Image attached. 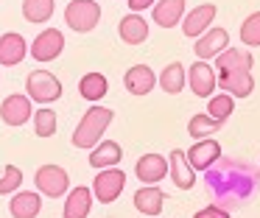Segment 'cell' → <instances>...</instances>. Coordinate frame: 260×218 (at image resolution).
Returning a JSON list of instances; mask_svg holds the SVG:
<instances>
[{
    "label": "cell",
    "mask_w": 260,
    "mask_h": 218,
    "mask_svg": "<svg viewBox=\"0 0 260 218\" xmlns=\"http://www.w3.org/2000/svg\"><path fill=\"white\" fill-rule=\"evenodd\" d=\"M204 184L215 207L238 210L252 201L260 188V168L241 157H221L204 171Z\"/></svg>",
    "instance_id": "cell-1"
},
{
    "label": "cell",
    "mask_w": 260,
    "mask_h": 218,
    "mask_svg": "<svg viewBox=\"0 0 260 218\" xmlns=\"http://www.w3.org/2000/svg\"><path fill=\"white\" fill-rule=\"evenodd\" d=\"M112 117H115V112L109 109V106H90V109L81 115L79 126H76V132H73V145L81 151H92L104 140V132H107V126L112 123Z\"/></svg>",
    "instance_id": "cell-2"
},
{
    "label": "cell",
    "mask_w": 260,
    "mask_h": 218,
    "mask_svg": "<svg viewBox=\"0 0 260 218\" xmlns=\"http://www.w3.org/2000/svg\"><path fill=\"white\" fill-rule=\"evenodd\" d=\"M62 92H64L62 81H59L51 70H31L28 76H25V95H28L34 104L48 106V104L62 98Z\"/></svg>",
    "instance_id": "cell-3"
},
{
    "label": "cell",
    "mask_w": 260,
    "mask_h": 218,
    "mask_svg": "<svg viewBox=\"0 0 260 218\" xmlns=\"http://www.w3.org/2000/svg\"><path fill=\"white\" fill-rule=\"evenodd\" d=\"M64 22L76 34H90L101 22V6L95 0H70L64 6Z\"/></svg>",
    "instance_id": "cell-4"
},
{
    "label": "cell",
    "mask_w": 260,
    "mask_h": 218,
    "mask_svg": "<svg viewBox=\"0 0 260 218\" xmlns=\"http://www.w3.org/2000/svg\"><path fill=\"white\" fill-rule=\"evenodd\" d=\"M34 182H37V190H40L42 196L59 199V196H64L70 190V173L64 171L62 165H51V162H48V165L37 168Z\"/></svg>",
    "instance_id": "cell-5"
},
{
    "label": "cell",
    "mask_w": 260,
    "mask_h": 218,
    "mask_svg": "<svg viewBox=\"0 0 260 218\" xmlns=\"http://www.w3.org/2000/svg\"><path fill=\"white\" fill-rule=\"evenodd\" d=\"M126 188V171L120 168H107V171L95 173V182H92V196H95L101 204H112L118 201V196Z\"/></svg>",
    "instance_id": "cell-6"
},
{
    "label": "cell",
    "mask_w": 260,
    "mask_h": 218,
    "mask_svg": "<svg viewBox=\"0 0 260 218\" xmlns=\"http://www.w3.org/2000/svg\"><path fill=\"white\" fill-rule=\"evenodd\" d=\"M34 101L28 98V95H9V98H3V104H0V120L6 123V126L17 129V126H25V123L34 117Z\"/></svg>",
    "instance_id": "cell-7"
},
{
    "label": "cell",
    "mask_w": 260,
    "mask_h": 218,
    "mask_svg": "<svg viewBox=\"0 0 260 218\" xmlns=\"http://www.w3.org/2000/svg\"><path fill=\"white\" fill-rule=\"evenodd\" d=\"M28 50L34 56V61H53L64 50V34L59 28H45L42 34H37Z\"/></svg>",
    "instance_id": "cell-8"
},
{
    "label": "cell",
    "mask_w": 260,
    "mask_h": 218,
    "mask_svg": "<svg viewBox=\"0 0 260 218\" xmlns=\"http://www.w3.org/2000/svg\"><path fill=\"white\" fill-rule=\"evenodd\" d=\"M187 87L199 98H213L215 87H218V76L207 61H193V67L187 70Z\"/></svg>",
    "instance_id": "cell-9"
},
{
    "label": "cell",
    "mask_w": 260,
    "mask_h": 218,
    "mask_svg": "<svg viewBox=\"0 0 260 218\" xmlns=\"http://www.w3.org/2000/svg\"><path fill=\"white\" fill-rule=\"evenodd\" d=\"M226 48H230V34L221 25L207 28V31L196 39V56L199 59H215V56H221Z\"/></svg>",
    "instance_id": "cell-10"
},
{
    "label": "cell",
    "mask_w": 260,
    "mask_h": 218,
    "mask_svg": "<svg viewBox=\"0 0 260 218\" xmlns=\"http://www.w3.org/2000/svg\"><path fill=\"white\" fill-rule=\"evenodd\" d=\"M135 176L143 184H157L168 176V157L162 154H143L135 162Z\"/></svg>",
    "instance_id": "cell-11"
},
{
    "label": "cell",
    "mask_w": 260,
    "mask_h": 218,
    "mask_svg": "<svg viewBox=\"0 0 260 218\" xmlns=\"http://www.w3.org/2000/svg\"><path fill=\"white\" fill-rule=\"evenodd\" d=\"M185 157H187V165H190L193 171H207L215 160H221V145L210 137L196 140V143L185 151Z\"/></svg>",
    "instance_id": "cell-12"
},
{
    "label": "cell",
    "mask_w": 260,
    "mask_h": 218,
    "mask_svg": "<svg viewBox=\"0 0 260 218\" xmlns=\"http://www.w3.org/2000/svg\"><path fill=\"white\" fill-rule=\"evenodd\" d=\"M213 17H215V3L196 6V9H193L190 14H185V20H182V31H185V37L187 39H199L207 28H213Z\"/></svg>",
    "instance_id": "cell-13"
},
{
    "label": "cell",
    "mask_w": 260,
    "mask_h": 218,
    "mask_svg": "<svg viewBox=\"0 0 260 218\" xmlns=\"http://www.w3.org/2000/svg\"><path fill=\"white\" fill-rule=\"evenodd\" d=\"M25 53H28V42H25L23 34L9 31V34H3V37H0V65L17 67L20 61L25 59Z\"/></svg>",
    "instance_id": "cell-14"
},
{
    "label": "cell",
    "mask_w": 260,
    "mask_h": 218,
    "mask_svg": "<svg viewBox=\"0 0 260 218\" xmlns=\"http://www.w3.org/2000/svg\"><path fill=\"white\" fill-rule=\"evenodd\" d=\"M123 87L129 89L132 95H148L154 87H157V76L148 65H135L126 70L123 76Z\"/></svg>",
    "instance_id": "cell-15"
},
{
    "label": "cell",
    "mask_w": 260,
    "mask_h": 218,
    "mask_svg": "<svg viewBox=\"0 0 260 218\" xmlns=\"http://www.w3.org/2000/svg\"><path fill=\"white\" fill-rule=\"evenodd\" d=\"M165 207V193L157 188V184H143L135 193V210L143 212L148 218H157Z\"/></svg>",
    "instance_id": "cell-16"
},
{
    "label": "cell",
    "mask_w": 260,
    "mask_h": 218,
    "mask_svg": "<svg viewBox=\"0 0 260 218\" xmlns=\"http://www.w3.org/2000/svg\"><path fill=\"white\" fill-rule=\"evenodd\" d=\"M151 17L159 28H174L185 20V0H157Z\"/></svg>",
    "instance_id": "cell-17"
},
{
    "label": "cell",
    "mask_w": 260,
    "mask_h": 218,
    "mask_svg": "<svg viewBox=\"0 0 260 218\" xmlns=\"http://www.w3.org/2000/svg\"><path fill=\"white\" fill-rule=\"evenodd\" d=\"M218 87L224 89L226 95H232V98H246V95H252V89H254V78H252L249 70L218 73Z\"/></svg>",
    "instance_id": "cell-18"
},
{
    "label": "cell",
    "mask_w": 260,
    "mask_h": 218,
    "mask_svg": "<svg viewBox=\"0 0 260 218\" xmlns=\"http://www.w3.org/2000/svg\"><path fill=\"white\" fill-rule=\"evenodd\" d=\"M168 173H171V179H174V184L179 190H190L193 182H196V173H193L190 165H187L185 151H179V148H174L171 157H168Z\"/></svg>",
    "instance_id": "cell-19"
},
{
    "label": "cell",
    "mask_w": 260,
    "mask_h": 218,
    "mask_svg": "<svg viewBox=\"0 0 260 218\" xmlns=\"http://www.w3.org/2000/svg\"><path fill=\"white\" fill-rule=\"evenodd\" d=\"M120 160H123V148H120V143H115V140H101V143L90 151V165L98 168V171L115 168Z\"/></svg>",
    "instance_id": "cell-20"
},
{
    "label": "cell",
    "mask_w": 260,
    "mask_h": 218,
    "mask_svg": "<svg viewBox=\"0 0 260 218\" xmlns=\"http://www.w3.org/2000/svg\"><path fill=\"white\" fill-rule=\"evenodd\" d=\"M42 210V196H37L34 190H20L9 201V212L12 218H37Z\"/></svg>",
    "instance_id": "cell-21"
},
{
    "label": "cell",
    "mask_w": 260,
    "mask_h": 218,
    "mask_svg": "<svg viewBox=\"0 0 260 218\" xmlns=\"http://www.w3.org/2000/svg\"><path fill=\"white\" fill-rule=\"evenodd\" d=\"M252 53L249 50H238V48H226L221 56H215V70L218 73H241V70H249L252 73Z\"/></svg>",
    "instance_id": "cell-22"
},
{
    "label": "cell",
    "mask_w": 260,
    "mask_h": 218,
    "mask_svg": "<svg viewBox=\"0 0 260 218\" xmlns=\"http://www.w3.org/2000/svg\"><path fill=\"white\" fill-rule=\"evenodd\" d=\"M118 34L126 45H143L148 39V22L140 14H126L118 22Z\"/></svg>",
    "instance_id": "cell-23"
},
{
    "label": "cell",
    "mask_w": 260,
    "mask_h": 218,
    "mask_svg": "<svg viewBox=\"0 0 260 218\" xmlns=\"http://www.w3.org/2000/svg\"><path fill=\"white\" fill-rule=\"evenodd\" d=\"M92 207V190L79 184V188L68 190V201H64V218H87Z\"/></svg>",
    "instance_id": "cell-24"
},
{
    "label": "cell",
    "mask_w": 260,
    "mask_h": 218,
    "mask_svg": "<svg viewBox=\"0 0 260 218\" xmlns=\"http://www.w3.org/2000/svg\"><path fill=\"white\" fill-rule=\"evenodd\" d=\"M109 92V81L104 73H87V76H81L79 81V95L84 101H90V104H98V101L104 98V95Z\"/></svg>",
    "instance_id": "cell-25"
},
{
    "label": "cell",
    "mask_w": 260,
    "mask_h": 218,
    "mask_svg": "<svg viewBox=\"0 0 260 218\" xmlns=\"http://www.w3.org/2000/svg\"><path fill=\"white\" fill-rule=\"evenodd\" d=\"M157 84H159V87H162L168 95L182 92V89L187 87V73H185V65H182V61H171V65L165 67L162 73H159Z\"/></svg>",
    "instance_id": "cell-26"
},
{
    "label": "cell",
    "mask_w": 260,
    "mask_h": 218,
    "mask_svg": "<svg viewBox=\"0 0 260 218\" xmlns=\"http://www.w3.org/2000/svg\"><path fill=\"white\" fill-rule=\"evenodd\" d=\"M218 129H224V123L215 120V117H210L207 112H202V115H193L190 120H187V134L196 140H207L210 134H215Z\"/></svg>",
    "instance_id": "cell-27"
},
{
    "label": "cell",
    "mask_w": 260,
    "mask_h": 218,
    "mask_svg": "<svg viewBox=\"0 0 260 218\" xmlns=\"http://www.w3.org/2000/svg\"><path fill=\"white\" fill-rule=\"evenodd\" d=\"M53 9L56 3L53 0H23V17L28 22H48L53 17Z\"/></svg>",
    "instance_id": "cell-28"
},
{
    "label": "cell",
    "mask_w": 260,
    "mask_h": 218,
    "mask_svg": "<svg viewBox=\"0 0 260 218\" xmlns=\"http://www.w3.org/2000/svg\"><path fill=\"white\" fill-rule=\"evenodd\" d=\"M31 123H34V132L37 137H53L56 134V112L51 109V106H42V109L34 112V117H31Z\"/></svg>",
    "instance_id": "cell-29"
},
{
    "label": "cell",
    "mask_w": 260,
    "mask_h": 218,
    "mask_svg": "<svg viewBox=\"0 0 260 218\" xmlns=\"http://www.w3.org/2000/svg\"><path fill=\"white\" fill-rule=\"evenodd\" d=\"M235 112V101H232V95L221 92V95H213V98H207V115L215 117V120L226 123V117Z\"/></svg>",
    "instance_id": "cell-30"
},
{
    "label": "cell",
    "mask_w": 260,
    "mask_h": 218,
    "mask_svg": "<svg viewBox=\"0 0 260 218\" xmlns=\"http://www.w3.org/2000/svg\"><path fill=\"white\" fill-rule=\"evenodd\" d=\"M241 42L249 45V48H260V11H252V14L243 20V25H241Z\"/></svg>",
    "instance_id": "cell-31"
},
{
    "label": "cell",
    "mask_w": 260,
    "mask_h": 218,
    "mask_svg": "<svg viewBox=\"0 0 260 218\" xmlns=\"http://www.w3.org/2000/svg\"><path fill=\"white\" fill-rule=\"evenodd\" d=\"M23 184V171L14 165L3 168V176H0V196H14V190Z\"/></svg>",
    "instance_id": "cell-32"
},
{
    "label": "cell",
    "mask_w": 260,
    "mask_h": 218,
    "mask_svg": "<svg viewBox=\"0 0 260 218\" xmlns=\"http://www.w3.org/2000/svg\"><path fill=\"white\" fill-rule=\"evenodd\" d=\"M193 218H230V212L221 210V207H215V204H207L204 210H199Z\"/></svg>",
    "instance_id": "cell-33"
},
{
    "label": "cell",
    "mask_w": 260,
    "mask_h": 218,
    "mask_svg": "<svg viewBox=\"0 0 260 218\" xmlns=\"http://www.w3.org/2000/svg\"><path fill=\"white\" fill-rule=\"evenodd\" d=\"M154 3L157 0H129V9H132V14H140L146 9H154Z\"/></svg>",
    "instance_id": "cell-34"
}]
</instances>
